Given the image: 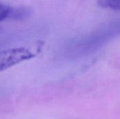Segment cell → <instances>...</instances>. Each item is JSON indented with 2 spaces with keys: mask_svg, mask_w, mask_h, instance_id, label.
<instances>
[{
  "mask_svg": "<svg viewBox=\"0 0 120 119\" xmlns=\"http://www.w3.org/2000/svg\"><path fill=\"white\" fill-rule=\"evenodd\" d=\"M120 35V20L110 22L99 29L72 41L65 48L70 57H79L89 54L99 48L110 39Z\"/></svg>",
  "mask_w": 120,
  "mask_h": 119,
  "instance_id": "cell-1",
  "label": "cell"
},
{
  "mask_svg": "<svg viewBox=\"0 0 120 119\" xmlns=\"http://www.w3.org/2000/svg\"><path fill=\"white\" fill-rule=\"evenodd\" d=\"M98 4L104 8L120 10V0H98Z\"/></svg>",
  "mask_w": 120,
  "mask_h": 119,
  "instance_id": "cell-4",
  "label": "cell"
},
{
  "mask_svg": "<svg viewBox=\"0 0 120 119\" xmlns=\"http://www.w3.org/2000/svg\"><path fill=\"white\" fill-rule=\"evenodd\" d=\"M34 57V54L30 50L23 47L11 48L0 50V72L32 59Z\"/></svg>",
  "mask_w": 120,
  "mask_h": 119,
  "instance_id": "cell-2",
  "label": "cell"
},
{
  "mask_svg": "<svg viewBox=\"0 0 120 119\" xmlns=\"http://www.w3.org/2000/svg\"><path fill=\"white\" fill-rule=\"evenodd\" d=\"M13 7L0 1V22L10 19Z\"/></svg>",
  "mask_w": 120,
  "mask_h": 119,
  "instance_id": "cell-5",
  "label": "cell"
},
{
  "mask_svg": "<svg viewBox=\"0 0 120 119\" xmlns=\"http://www.w3.org/2000/svg\"><path fill=\"white\" fill-rule=\"evenodd\" d=\"M29 10L25 7L13 8L10 19L22 20L29 15Z\"/></svg>",
  "mask_w": 120,
  "mask_h": 119,
  "instance_id": "cell-3",
  "label": "cell"
}]
</instances>
